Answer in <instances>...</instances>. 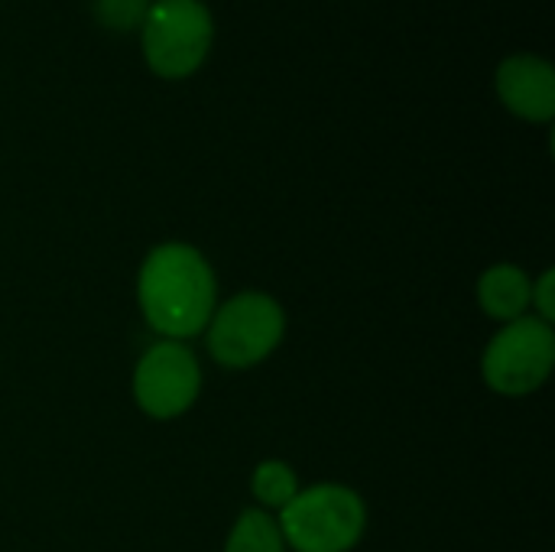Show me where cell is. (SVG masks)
I'll list each match as a JSON object with an SVG mask.
<instances>
[{
  "label": "cell",
  "instance_id": "obj_5",
  "mask_svg": "<svg viewBox=\"0 0 555 552\" xmlns=\"http://www.w3.org/2000/svg\"><path fill=\"white\" fill-rule=\"evenodd\" d=\"M553 361L555 335L550 322L520 316L491 338L481 371L491 390L504 397H527L550 377Z\"/></svg>",
  "mask_w": 555,
  "mask_h": 552
},
{
  "label": "cell",
  "instance_id": "obj_9",
  "mask_svg": "<svg viewBox=\"0 0 555 552\" xmlns=\"http://www.w3.org/2000/svg\"><path fill=\"white\" fill-rule=\"evenodd\" d=\"M224 552H286L280 524L263 511H244L228 537Z\"/></svg>",
  "mask_w": 555,
  "mask_h": 552
},
{
  "label": "cell",
  "instance_id": "obj_12",
  "mask_svg": "<svg viewBox=\"0 0 555 552\" xmlns=\"http://www.w3.org/2000/svg\"><path fill=\"white\" fill-rule=\"evenodd\" d=\"M555 286V273L553 270H546L543 277H540V283H533V296H530V306H537V319H543V322H553L555 319V303H553V290Z\"/></svg>",
  "mask_w": 555,
  "mask_h": 552
},
{
  "label": "cell",
  "instance_id": "obj_10",
  "mask_svg": "<svg viewBox=\"0 0 555 552\" xmlns=\"http://www.w3.org/2000/svg\"><path fill=\"white\" fill-rule=\"evenodd\" d=\"M254 498L270 508V511H283L296 495H299V482H296V472L286 465V462H260L257 472H254Z\"/></svg>",
  "mask_w": 555,
  "mask_h": 552
},
{
  "label": "cell",
  "instance_id": "obj_3",
  "mask_svg": "<svg viewBox=\"0 0 555 552\" xmlns=\"http://www.w3.org/2000/svg\"><path fill=\"white\" fill-rule=\"evenodd\" d=\"M211 39L215 23L202 0H156L140 26L146 65L159 78H189L198 72Z\"/></svg>",
  "mask_w": 555,
  "mask_h": 552
},
{
  "label": "cell",
  "instance_id": "obj_2",
  "mask_svg": "<svg viewBox=\"0 0 555 552\" xmlns=\"http://www.w3.org/2000/svg\"><path fill=\"white\" fill-rule=\"evenodd\" d=\"M364 504L351 488L315 485L280 511V534L296 552H348L364 534Z\"/></svg>",
  "mask_w": 555,
  "mask_h": 552
},
{
  "label": "cell",
  "instance_id": "obj_1",
  "mask_svg": "<svg viewBox=\"0 0 555 552\" xmlns=\"http://www.w3.org/2000/svg\"><path fill=\"white\" fill-rule=\"evenodd\" d=\"M140 309L163 338H192L215 316V273L189 244H159L137 280Z\"/></svg>",
  "mask_w": 555,
  "mask_h": 552
},
{
  "label": "cell",
  "instance_id": "obj_7",
  "mask_svg": "<svg viewBox=\"0 0 555 552\" xmlns=\"http://www.w3.org/2000/svg\"><path fill=\"white\" fill-rule=\"evenodd\" d=\"M498 98L524 120L546 124L555 114V72L543 55H511L494 75Z\"/></svg>",
  "mask_w": 555,
  "mask_h": 552
},
{
  "label": "cell",
  "instance_id": "obj_11",
  "mask_svg": "<svg viewBox=\"0 0 555 552\" xmlns=\"http://www.w3.org/2000/svg\"><path fill=\"white\" fill-rule=\"evenodd\" d=\"M150 0H94V16L107 29H137L143 26Z\"/></svg>",
  "mask_w": 555,
  "mask_h": 552
},
{
  "label": "cell",
  "instance_id": "obj_8",
  "mask_svg": "<svg viewBox=\"0 0 555 552\" xmlns=\"http://www.w3.org/2000/svg\"><path fill=\"white\" fill-rule=\"evenodd\" d=\"M530 296H533V283L530 277L514 267V264H498L491 270H485V277L478 280V299L481 309L498 319V322H514L520 316H527L530 309Z\"/></svg>",
  "mask_w": 555,
  "mask_h": 552
},
{
  "label": "cell",
  "instance_id": "obj_4",
  "mask_svg": "<svg viewBox=\"0 0 555 552\" xmlns=\"http://www.w3.org/2000/svg\"><path fill=\"white\" fill-rule=\"evenodd\" d=\"M286 332V316L267 293H241L228 299L208 322V351L224 368L260 364Z\"/></svg>",
  "mask_w": 555,
  "mask_h": 552
},
{
  "label": "cell",
  "instance_id": "obj_6",
  "mask_svg": "<svg viewBox=\"0 0 555 552\" xmlns=\"http://www.w3.org/2000/svg\"><path fill=\"white\" fill-rule=\"evenodd\" d=\"M202 390V371L195 355L182 342H156L133 371V397L153 420H172L185 413Z\"/></svg>",
  "mask_w": 555,
  "mask_h": 552
}]
</instances>
